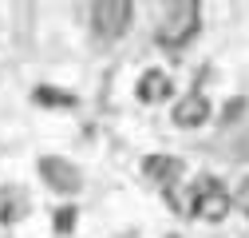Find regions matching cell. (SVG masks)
I'll return each instance as SVG.
<instances>
[{
	"label": "cell",
	"mask_w": 249,
	"mask_h": 238,
	"mask_svg": "<svg viewBox=\"0 0 249 238\" xmlns=\"http://www.w3.org/2000/svg\"><path fill=\"white\" fill-rule=\"evenodd\" d=\"M202 32V4L198 0H170L154 24V44L162 52H186Z\"/></svg>",
	"instance_id": "cell-1"
},
{
	"label": "cell",
	"mask_w": 249,
	"mask_h": 238,
	"mask_svg": "<svg viewBox=\"0 0 249 238\" xmlns=\"http://www.w3.org/2000/svg\"><path fill=\"white\" fill-rule=\"evenodd\" d=\"M186 211H190L198 222H222L230 218L233 202H230V187L213 175H198L190 183V198H186Z\"/></svg>",
	"instance_id": "cell-2"
},
{
	"label": "cell",
	"mask_w": 249,
	"mask_h": 238,
	"mask_svg": "<svg viewBox=\"0 0 249 238\" xmlns=\"http://www.w3.org/2000/svg\"><path fill=\"white\" fill-rule=\"evenodd\" d=\"M135 24V4L131 0H99L91 4V32H95L103 44H115L131 32Z\"/></svg>",
	"instance_id": "cell-3"
},
{
	"label": "cell",
	"mask_w": 249,
	"mask_h": 238,
	"mask_svg": "<svg viewBox=\"0 0 249 238\" xmlns=\"http://www.w3.org/2000/svg\"><path fill=\"white\" fill-rule=\"evenodd\" d=\"M36 175H40V183L55 195H64V198H75L83 191V171L68 159V155H40L36 163Z\"/></svg>",
	"instance_id": "cell-4"
},
{
	"label": "cell",
	"mask_w": 249,
	"mask_h": 238,
	"mask_svg": "<svg viewBox=\"0 0 249 238\" xmlns=\"http://www.w3.org/2000/svg\"><path fill=\"white\" fill-rule=\"evenodd\" d=\"M170 119H174L178 131H198V127H206L210 119H213V103H210L206 92H186V96L174 103Z\"/></svg>",
	"instance_id": "cell-5"
},
{
	"label": "cell",
	"mask_w": 249,
	"mask_h": 238,
	"mask_svg": "<svg viewBox=\"0 0 249 238\" xmlns=\"http://www.w3.org/2000/svg\"><path fill=\"white\" fill-rule=\"evenodd\" d=\"M139 171H142V178H146V183L162 187V191H174V187L182 183V175H186V159L154 151V155H146V159L139 163Z\"/></svg>",
	"instance_id": "cell-6"
},
{
	"label": "cell",
	"mask_w": 249,
	"mask_h": 238,
	"mask_svg": "<svg viewBox=\"0 0 249 238\" xmlns=\"http://www.w3.org/2000/svg\"><path fill=\"white\" fill-rule=\"evenodd\" d=\"M135 96H139V103H146V107L166 103V99L174 96L170 72H166V68H146V72L139 76V83H135Z\"/></svg>",
	"instance_id": "cell-7"
},
{
	"label": "cell",
	"mask_w": 249,
	"mask_h": 238,
	"mask_svg": "<svg viewBox=\"0 0 249 238\" xmlns=\"http://www.w3.org/2000/svg\"><path fill=\"white\" fill-rule=\"evenodd\" d=\"M32 215V195L20 183H0V226H16Z\"/></svg>",
	"instance_id": "cell-8"
},
{
	"label": "cell",
	"mask_w": 249,
	"mask_h": 238,
	"mask_svg": "<svg viewBox=\"0 0 249 238\" xmlns=\"http://www.w3.org/2000/svg\"><path fill=\"white\" fill-rule=\"evenodd\" d=\"M36 103H44V107H75V96H68V92H52L48 83H40V87H36Z\"/></svg>",
	"instance_id": "cell-9"
},
{
	"label": "cell",
	"mask_w": 249,
	"mask_h": 238,
	"mask_svg": "<svg viewBox=\"0 0 249 238\" xmlns=\"http://www.w3.org/2000/svg\"><path fill=\"white\" fill-rule=\"evenodd\" d=\"M75 222H79V211H75V206H55V211H52V226H55V234H71Z\"/></svg>",
	"instance_id": "cell-10"
},
{
	"label": "cell",
	"mask_w": 249,
	"mask_h": 238,
	"mask_svg": "<svg viewBox=\"0 0 249 238\" xmlns=\"http://www.w3.org/2000/svg\"><path fill=\"white\" fill-rule=\"evenodd\" d=\"M230 202H233L237 215H249V178H241V183L230 191Z\"/></svg>",
	"instance_id": "cell-11"
},
{
	"label": "cell",
	"mask_w": 249,
	"mask_h": 238,
	"mask_svg": "<svg viewBox=\"0 0 249 238\" xmlns=\"http://www.w3.org/2000/svg\"><path fill=\"white\" fill-rule=\"evenodd\" d=\"M166 238H182V234H166Z\"/></svg>",
	"instance_id": "cell-12"
}]
</instances>
